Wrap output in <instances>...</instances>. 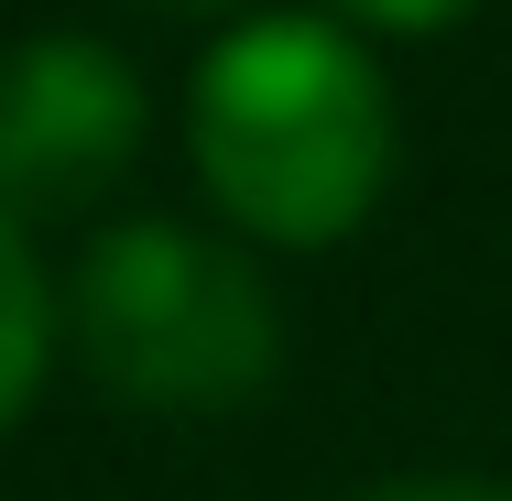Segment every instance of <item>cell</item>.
Here are the masks:
<instances>
[{
  "label": "cell",
  "mask_w": 512,
  "mask_h": 501,
  "mask_svg": "<svg viewBox=\"0 0 512 501\" xmlns=\"http://www.w3.org/2000/svg\"><path fill=\"white\" fill-rule=\"evenodd\" d=\"M186 142L229 229L316 251V240H349L393 175V88L338 22L273 11V22H240L197 66Z\"/></svg>",
  "instance_id": "cell-1"
},
{
  "label": "cell",
  "mask_w": 512,
  "mask_h": 501,
  "mask_svg": "<svg viewBox=\"0 0 512 501\" xmlns=\"http://www.w3.org/2000/svg\"><path fill=\"white\" fill-rule=\"evenodd\" d=\"M77 360L142 414H229L273 382L284 316L251 251L175 218H131L77 262Z\"/></svg>",
  "instance_id": "cell-2"
},
{
  "label": "cell",
  "mask_w": 512,
  "mask_h": 501,
  "mask_svg": "<svg viewBox=\"0 0 512 501\" xmlns=\"http://www.w3.org/2000/svg\"><path fill=\"white\" fill-rule=\"evenodd\" d=\"M142 153V88L88 33H33L0 55V218H77Z\"/></svg>",
  "instance_id": "cell-3"
},
{
  "label": "cell",
  "mask_w": 512,
  "mask_h": 501,
  "mask_svg": "<svg viewBox=\"0 0 512 501\" xmlns=\"http://www.w3.org/2000/svg\"><path fill=\"white\" fill-rule=\"evenodd\" d=\"M44 360H55V295H44V262L22 251V229L0 218V425L33 403Z\"/></svg>",
  "instance_id": "cell-4"
},
{
  "label": "cell",
  "mask_w": 512,
  "mask_h": 501,
  "mask_svg": "<svg viewBox=\"0 0 512 501\" xmlns=\"http://www.w3.org/2000/svg\"><path fill=\"white\" fill-rule=\"evenodd\" d=\"M349 22H371V33H436V22H458L469 0H338Z\"/></svg>",
  "instance_id": "cell-5"
},
{
  "label": "cell",
  "mask_w": 512,
  "mask_h": 501,
  "mask_svg": "<svg viewBox=\"0 0 512 501\" xmlns=\"http://www.w3.org/2000/svg\"><path fill=\"white\" fill-rule=\"evenodd\" d=\"M360 501H512V491H491V480H382Z\"/></svg>",
  "instance_id": "cell-6"
},
{
  "label": "cell",
  "mask_w": 512,
  "mask_h": 501,
  "mask_svg": "<svg viewBox=\"0 0 512 501\" xmlns=\"http://www.w3.org/2000/svg\"><path fill=\"white\" fill-rule=\"evenodd\" d=\"M164 11H218V0H164Z\"/></svg>",
  "instance_id": "cell-7"
}]
</instances>
